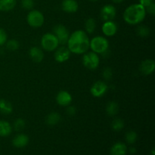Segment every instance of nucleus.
I'll return each mask as SVG.
<instances>
[{"label": "nucleus", "instance_id": "nucleus-1", "mask_svg": "<svg viewBox=\"0 0 155 155\" xmlns=\"http://www.w3.org/2000/svg\"><path fill=\"white\" fill-rule=\"evenodd\" d=\"M89 39L87 33L81 30L74 31L70 35L68 41V48L71 53L77 54H84L89 48Z\"/></svg>", "mask_w": 155, "mask_h": 155}, {"label": "nucleus", "instance_id": "nucleus-2", "mask_svg": "<svg viewBox=\"0 0 155 155\" xmlns=\"http://www.w3.org/2000/svg\"><path fill=\"white\" fill-rule=\"evenodd\" d=\"M145 8L142 5L133 4L126 8L124 13V19L128 24L136 25L144 21L146 16Z\"/></svg>", "mask_w": 155, "mask_h": 155}, {"label": "nucleus", "instance_id": "nucleus-3", "mask_svg": "<svg viewBox=\"0 0 155 155\" xmlns=\"http://www.w3.org/2000/svg\"><path fill=\"white\" fill-rule=\"evenodd\" d=\"M89 48L96 54H104L109 48V42L103 36H95L89 41Z\"/></svg>", "mask_w": 155, "mask_h": 155}, {"label": "nucleus", "instance_id": "nucleus-4", "mask_svg": "<svg viewBox=\"0 0 155 155\" xmlns=\"http://www.w3.org/2000/svg\"><path fill=\"white\" fill-rule=\"evenodd\" d=\"M59 42L54 33H47L41 39V45L47 51H53L58 47Z\"/></svg>", "mask_w": 155, "mask_h": 155}, {"label": "nucleus", "instance_id": "nucleus-5", "mask_svg": "<svg viewBox=\"0 0 155 155\" xmlns=\"http://www.w3.org/2000/svg\"><path fill=\"white\" fill-rule=\"evenodd\" d=\"M100 58L98 54L93 51H86L83 56V64L89 70L97 69L99 66Z\"/></svg>", "mask_w": 155, "mask_h": 155}, {"label": "nucleus", "instance_id": "nucleus-6", "mask_svg": "<svg viewBox=\"0 0 155 155\" xmlns=\"http://www.w3.org/2000/svg\"><path fill=\"white\" fill-rule=\"evenodd\" d=\"M44 15L38 10H31L27 16V21L29 25L34 28L42 27L44 24Z\"/></svg>", "mask_w": 155, "mask_h": 155}, {"label": "nucleus", "instance_id": "nucleus-7", "mask_svg": "<svg viewBox=\"0 0 155 155\" xmlns=\"http://www.w3.org/2000/svg\"><path fill=\"white\" fill-rule=\"evenodd\" d=\"M107 89H108V86L107 83L104 81L98 80L92 85L90 89V92L95 98H100L107 92Z\"/></svg>", "mask_w": 155, "mask_h": 155}, {"label": "nucleus", "instance_id": "nucleus-8", "mask_svg": "<svg viewBox=\"0 0 155 155\" xmlns=\"http://www.w3.org/2000/svg\"><path fill=\"white\" fill-rule=\"evenodd\" d=\"M54 34L57 37L59 44L65 45L69 39V32L64 25H57L54 27Z\"/></svg>", "mask_w": 155, "mask_h": 155}, {"label": "nucleus", "instance_id": "nucleus-9", "mask_svg": "<svg viewBox=\"0 0 155 155\" xmlns=\"http://www.w3.org/2000/svg\"><path fill=\"white\" fill-rule=\"evenodd\" d=\"M117 11L116 8L113 5H105L102 7L101 9V12H100V15L103 21H113L114 18L116 17Z\"/></svg>", "mask_w": 155, "mask_h": 155}, {"label": "nucleus", "instance_id": "nucleus-10", "mask_svg": "<svg viewBox=\"0 0 155 155\" xmlns=\"http://www.w3.org/2000/svg\"><path fill=\"white\" fill-rule=\"evenodd\" d=\"M54 52V59L58 63H64L67 61L71 57V51L68 47L61 46L56 48Z\"/></svg>", "mask_w": 155, "mask_h": 155}, {"label": "nucleus", "instance_id": "nucleus-11", "mask_svg": "<svg viewBox=\"0 0 155 155\" xmlns=\"http://www.w3.org/2000/svg\"><path fill=\"white\" fill-rule=\"evenodd\" d=\"M72 95L67 91H60L56 96L58 104L63 107H68L72 102Z\"/></svg>", "mask_w": 155, "mask_h": 155}, {"label": "nucleus", "instance_id": "nucleus-12", "mask_svg": "<svg viewBox=\"0 0 155 155\" xmlns=\"http://www.w3.org/2000/svg\"><path fill=\"white\" fill-rule=\"evenodd\" d=\"M101 30H102V33L106 36H113L117 32V25L113 21H104Z\"/></svg>", "mask_w": 155, "mask_h": 155}, {"label": "nucleus", "instance_id": "nucleus-13", "mask_svg": "<svg viewBox=\"0 0 155 155\" xmlns=\"http://www.w3.org/2000/svg\"><path fill=\"white\" fill-rule=\"evenodd\" d=\"M155 62L152 59H146L141 63L140 71L144 75H150L154 71Z\"/></svg>", "mask_w": 155, "mask_h": 155}, {"label": "nucleus", "instance_id": "nucleus-14", "mask_svg": "<svg viewBox=\"0 0 155 155\" xmlns=\"http://www.w3.org/2000/svg\"><path fill=\"white\" fill-rule=\"evenodd\" d=\"M61 8L62 10L67 13H75L78 10L79 5L76 0H63Z\"/></svg>", "mask_w": 155, "mask_h": 155}, {"label": "nucleus", "instance_id": "nucleus-15", "mask_svg": "<svg viewBox=\"0 0 155 155\" xmlns=\"http://www.w3.org/2000/svg\"><path fill=\"white\" fill-rule=\"evenodd\" d=\"M29 55L32 61L36 63H39L42 61L44 58V53L41 48L39 47H32L29 51Z\"/></svg>", "mask_w": 155, "mask_h": 155}, {"label": "nucleus", "instance_id": "nucleus-16", "mask_svg": "<svg viewBox=\"0 0 155 155\" xmlns=\"http://www.w3.org/2000/svg\"><path fill=\"white\" fill-rule=\"evenodd\" d=\"M29 142V137L25 134H19L15 136L12 140V144L15 147L18 148L27 146Z\"/></svg>", "mask_w": 155, "mask_h": 155}, {"label": "nucleus", "instance_id": "nucleus-17", "mask_svg": "<svg viewBox=\"0 0 155 155\" xmlns=\"http://www.w3.org/2000/svg\"><path fill=\"white\" fill-rule=\"evenodd\" d=\"M127 152V145L123 142H117L110 148V155H126Z\"/></svg>", "mask_w": 155, "mask_h": 155}, {"label": "nucleus", "instance_id": "nucleus-18", "mask_svg": "<svg viewBox=\"0 0 155 155\" xmlns=\"http://www.w3.org/2000/svg\"><path fill=\"white\" fill-rule=\"evenodd\" d=\"M61 115L57 112H51L47 115L45 123L48 126H55L61 121Z\"/></svg>", "mask_w": 155, "mask_h": 155}, {"label": "nucleus", "instance_id": "nucleus-19", "mask_svg": "<svg viewBox=\"0 0 155 155\" xmlns=\"http://www.w3.org/2000/svg\"><path fill=\"white\" fill-rule=\"evenodd\" d=\"M12 127L8 122L5 120H0V136L6 137L12 133Z\"/></svg>", "mask_w": 155, "mask_h": 155}, {"label": "nucleus", "instance_id": "nucleus-20", "mask_svg": "<svg viewBox=\"0 0 155 155\" xmlns=\"http://www.w3.org/2000/svg\"><path fill=\"white\" fill-rule=\"evenodd\" d=\"M13 111L12 104L5 99H0V113L2 114H11Z\"/></svg>", "mask_w": 155, "mask_h": 155}, {"label": "nucleus", "instance_id": "nucleus-21", "mask_svg": "<svg viewBox=\"0 0 155 155\" xmlns=\"http://www.w3.org/2000/svg\"><path fill=\"white\" fill-rule=\"evenodd\" d=\"M16 0H0V11L9 12L16 5Z\"/></svg>", "mask_w": 155, "mask_h": 155}, {"label": "nucleus", "instance_id": "nucleus-22", "mask_svg": "<svg viewBox=\"0 0 155 155\" xmlns=\"http://www.w3.org/2000/svg\"><path fill=\"white\" fill-rule=\"evenodd\" d=\"M106 113L108 116L114 117L119 111V105L116 101H110L106 106Z\"/></svg>", "mask_w": 155, "mask_h": 155}, {"label": "nucleus", "instance_id": "nucleus-23", "mask_svg": "<svg viewBox=\"0 0 155 155\" xmlns=\"http://www.w3.org/2000/svg\"><path fill=\"white\" fill-rule=\"evenodd\" d=\"M96 28V21L94 18H89L85 22V29L87 34H92Z\"/></svg>", "mask_w": 155, "mask_h": 155}, {"label": "nucleus", "instance_id": "nucleus-24", "mask_svg": "<svg viewBox=\"0 0 155 155\" xmlns=\"http://www.w3.org/2000/svg\"><path fill=\"white\" fill-rule=\"evenodd\" d=\"M124 127V122L120 118H116L111 122L112 130L116 132H119L122 130Z\"/></svg>", "mask_w": 155, "mask_h": 155}, {"label": "nucleus", "instance_id": "nucleus-25", "mask_svg": "<svg viewBox=\"0 0 155 155\" xmlns=\"http://www.w3.org/2000/svg\"><path fill=\"white\" fill-rule=\"evenodd\" d=\"M137 35L140 37H147L150 34V29L145 25L139 26L136 30Z\"/></svg>", "mask_w": 155, "mask_h": 155}, {"label": "nucleus", "instance_id": "nucleus-26", "mask_svg": "<svg viewBox=\"0 0 155 155\" xmlns=\"http://www.w3.org/2000/svg\"><path fill=\"white\" fill-rule=\"evenodd\" d=\"M137 133L135 131H133V130L127 132V134H126V141L127 142V143L130 144V145L134 144L137 140Z\"/></svg>", "mask_w": 155, "mask_h": 155}, {"label": "nucleus", "instance_id": "nucleus-27", "mask_svg": "<svg viewBox=\"0 0 155 155\" xmlns=\"http://www.w3.org/2000/svg\"><path fill=\"white\" fill-rule=\"evenodd\" d=\"M6 43V48L10 51H16L19 48V42L16 39H10L7 40Z\"/></svg>", "mask_w": 155, "mask_h": 155}, {"label": "nucleus", "instance_id": "nucleus-28", "mask_svg": "<svg viewBox=\"0 0 155 155\" xmlns=\"http://www.w3.org/2000/svg\"><path fill=\"white\" fill-rule=\"evenodd\" d=\"M26 126L25 120L22 118H18L14 123V128L16 131H21L22 130H24V127Z\"/></svg>", "mask_w": 155, "mask_h": 155}, {"label": "nucleus", "instance_id": "nucleus-29", "mask_svg": "<svg viewBox=\"0 0 155 155\" xmlns=\"http://www.w3.org/2000/svg\"><path fill=\"white\" fill-rule=\"evenodd\" d=\"M21 6L25 10H32L34 6L33 0H21Z\"/></svg>", "mask_w": 155, "mask_h": 155}, {"label": "nucleus", "instance_id": "nucleus-30", "mask_svg": "<svg viewBox=\"0 0 155 155\" xmlns=\"http://www.w3.org/2000/svg\"><path fill=\"white\" fill-rule=\"evenodd\" d=\"M112 76H113V71H112L111 68H104V71H103V77H104V78L106 80H111Z\"/></svg>", "mask_w": 155, "mask_h": 155}, {"label": "nucleus", "instance_id": "nucleus-31", "mask_svg": "<svg viewBox=\"0 0 155 155\" xmlns=\"http://www.w3.org/2000/svg\"><path fill=\"white\" fill-rule=\"evenodd\" d=\"M7 39L8 36L6 32L2 28H0V45L5 44V42H7Z\"/></svg>", "mask_w": 155, "mask_h": 155}, {"label": "nucleus", "instance_id": "nucleus-32", "mask_svg": "<svg viewBox=\"0 0 155 155\" xmlns=\"http://www.w3.org/2000/svg\"><path fill=\"white\" fill-rule=\"evenodd\" d=\"M145 11H146V12H148V13L151 14V15H154L155 14V4H154V2H153L151 5H149L147 6V7L145 8Z\"/></svg>", "mask_w": 155, "mask_h": 155}, {"label": "nucleus", "instance_id": "nucleus-33", "mask_svg": "<svg viewBox=\"0 0 155 155\" xmlns=\"http://www.w3.org/2000/svg\"><path fill=\"white\" fill-rule=\"evenodd\" d=\"M76 112H77V110H76V107L74 106H68V108H67V114H68V115H69V116H74V115H75Z\"/></svg>", "mask_w": 155, "mask_h": 155}, {"label": "nucleus", "instance_id": "nucleus-34", "mask_svg": "<svg viewBox=\"0 0 155 155\" xmlns=\"http://www.w3.org/2000/svg\"><path fill=\"white\" fill-rule=\"evenodd\" d=\"M153 2V0H139V4L142 5L145 8L151 5Z\"/></svg>", "mask_w": 155, "mask_h": 155}, {"label": "nucleus", "instance_id": "nucleus-35", "mask_svg": "<svg viewBox=\"0 0 155 155\" xmlns=\"http://www.w3.org/2000/svg\"><path fill=\"white\" fill-rule=\"evenodd\" d=\"M130 153H132V154H134V153L136 152V150L135 148H130Z\"/></svg>", "mask_w": 155, "mask_h": 155}, {"label": "nucleus", "instance_id": "nucleus-36", "mask_svg": "<svg viewBox=\"0 0 155 155\" xmlns=\"http://www.w3.org/2000/svg\"><path fill=\"white\" fill-rule=\"evenodd\" d=\"M114 3H121L124 1V0H112Z\"/></svg>", "mask_w": 155, "mask_h": 155}, {"label": "nucleus", "instance_id": "nucleus-37", "mask_svg": "<svg viewBox=\"0 0 155 155\" xmlns=\"http://www.w3.org/2000/svg\"><path fill=\"white\" fill-rule=\"evenodd\" d=\"M151 155H154V148L151 150Z\"/></svg>", "mask_w": 155, "mask_h": 155}, {"label": "nucleus", "instance_id": "nucleus-38", "mask_svg": "<svg viewBox=\"0 0 155 155\" xmlns=\"http://www.w3.org/2000/svg\"><path fill=\"white\" fill-rule=\"evenodd\" d=\"M89 1H93V2H95V1H98V0H89Z\"/></svg>", "mask_w": 155, "mask_h": 155}]
</instances>
